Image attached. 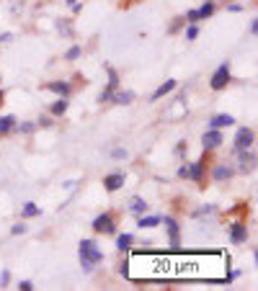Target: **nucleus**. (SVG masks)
I'll list each match as a JSON object with an SVG mask.
<instances>
[{
  "label": "nucleus",
  "instance_id": "nucleus-1",
  "mask_svg": "<svg viewBox=\"0 0 258 291\" xmlns=\"http://www.w3.org/2000/svg\"><path fill=\"white\" fill-rule=\"evenodd\" d=\"M78 255H80V266H83L85 273H90L103 260V253H101V248L93 240H83L80 248H78Z\"/></svg>",
  "mask_w": 258,
  "mask_h": 291
},
{
  "label": "nucleus",
  "instance_id": "nucleus-2",
  "mask_svg": "<svg viewBox=\"0 0 258 291\" xmlns=\"http://www.w3.org/2000/svg\"><path fill=\"white\" fill-rule=\"evenodd\" d=\"M204 165H207V155L199 160V162H194V165H181L178 167V175L181 178H189L194 183H202L204 180Z\"/></svg>",
  "mask_w": 258,
  "mask_h": 291
},
{
  "label": "nucleus",
  "instance_id": "nucleus-3",
  "mask_svg": "<svg viewBox=\"0 0 258 291\" xmlns=\"http://www.w3.org/2000/svg\"><path fill=\"white\" fill-rule=\"evenodd\" d=\"M227 83H230V65L222 62V65L215 70V75H212L209 85H212V90H222V88H227Z\"/></svg>",
  "mask_w": 258,
  "mask_h": 291
},
{
  "label": "nucleus",
  "instance_id": "nucleus-4",
  "mask_svg": "<svg viewBox=\"0 0 258 291\" xmlns=\"http://www.w3.org/2000/svg\"><path fill=\"white\" fill-rule=\"evenodd\" d=\"M93 229L98 235H114V229H116L114 217H111V214H98V217L93 219Z\"/></svg>",
  "mask_w": 258,
  "mask_h": 291
},
{
  "label": "nucleus",
  "instance_id": "nucleus-5",
  "mask_svg": "<svg viewBox=\"0 0 258 291\" xmlns=\"http://www.w3.org/2000/svg\"><path fill=\"white\" fill-rule=\"evenodd\" d=\"M253 140H256L253 129H248V127L238 129V134H235V149H248V147H253Z\"/></svg>",
  "mask_w": 258,
  "mask_h": 291
},
{
  "label": "nucleus",
  "instance_id": "nucleus-6",
  "mask_svg": "<svg viewBox=\"0 0 258 291\" xmlns=\"http://www.w3.org/2000/svg\"><path fill=\"white\" fill-rule=\"evenodd\" d=\"M202 145H204V149H215V147H220V145H222V132H220V129H209V132H204Z\"/></svg>",
  "mask_w": 258,
  "mask_h": 291
},
{
  "label": "nucleus",
  "instance_id": "nucleus-7",
  "mask_svg": "<svg viewBox=\"0 0 258 291\" xmlns=\"http://www.w3.org/2000/svg\"><path fill=\"white\" fill-rule=\"evenodd\" d=\"M121 186H124V173H109V175L103 178V188L109 191V193L119 191Z\"/></svg>",
  "mask_w": 258,
  "mask_h": 291
},
{
  "label": "nucleus",
  "instance_id": "nucleus-8",
  "mask_svg": "<svg viewBox=\"0 0 258 291\" xmlns=\"http://www.w3.org/2000/svg\"><path fill=\"white\" fill-rule=\"evenodd\" d=\"M230 240H233V245H243V242L248 240V227L243 224V222H235L230 227Z\"/></svg>",
  "mask_w": 258,
  "mask_h": 291
},
{
  "label": "nucleus",
  "instance_id": "nucleus-9",
  "mask_svg": "<svg viewBox=\"0 0 258 291\" xmlns=\"http://www.w3.org/2000/svg\"><path fill=\"white\" fill-rule=\"evenodd\" d=\"M165 229H168L171 245H173V248H178V245H181V229H178V224H176L173 217H165Z\"/></svg>",
  "mask_w": 258,
  "mask_h": 291
},
{
  "label": "nucleus",
  "instance_id": "nucleus-10",
  "mask_svg": "<svg viewBox=\"0 0 258 291\" xmlns=\"http://www.w3.org/2000/svg\"><path fill=\"white\" fill-rule=\"evenodd\" d=\"M233 124H235V116H230V114H217L209 121L212 129H225V127H233Z\"/></svg>",
  "mask_w": 258,
  "mask_h": 291
},
{
  "label": "nucleus",
  "instance_id": "nucleus-11",
  "mask_svg": "<svg viewBox=\"0 0 258 291\" xmlns=\"http://www.w3.org/2000/svg\"><path fill=\"white\" fill-rule=\"evenodd\" d=\"M238 152H240V170H243V173H248L251 167H253V162H256L253 149L248 147V149H238Z\"/></svg>",
  "mask_w": 258,
  "mask_h": 291
},
{
  "label": "nucleus",
  "instance_id": "nucleus-12",
  "mask_svg": "<svg viewBox=\"0 0 258 291\" xmlns=\"http://www.w3.org/2000/svg\"><path fill=\"white\" fill-rule=\"evenodd\" d=\"M233 173H235L233 167H227V165H217L215 170H212V178H215L217 183H222V180H230V178H233Z\"/></svg>",
  "mask_w": 258,
  "mask_h": 291
},
{
  "label": "nucleus",
  "instance_id": "nucleus-13",
  "mask_svg": "<svg viewBox=\"0 0 258 291\" xmlns=\"http://www.w3.org/2000/svg\"><path fill=\"white\" fill-rule=\"evenodd\" d=\"M176 85H178L176 80H165V83H163V85H160V88L155 90V93H153V96H150V101H160L163 96H168V93H171V90H176Z\"/></svg>",
  "mask_w": 258,
  "mask_h": 291
},
{
  "label": "nucleus",
  "instance_id": "nucleus-14",
  "mask_svg": "<svg viewBox=\"0 0 258 291\" xmlns=\"http://www.w3.org/2000/svg\"><path fill=\"white\" fill-rule=\"evenodd\" d=\"M111 98H114V103H119V106H127V103L134 101V93H132V90H114Z\"/></svg>",
  "mask_w": 258,
  "mask_h": 291
},
{
  "label": "nucleus",
  "instance_id": "nucleus-15",
  "mask_svg": "<svg viewBox=\"0 0 258 291\" xmlns=\"http://www.w3.org/2000/svg\"><path fill=\"white\" fill-rule=\"evenodd\" d=\"M44 88L52 90V93H59L62 98H67V96H70V83H65V80H62V83H47Z\"/></svg>",
  "mask_w": 258,
  "mask_h": 291
},
{
  "label": "nucleus",
  "instance_id": "nucleus-16",
  "mask_svg": "<svg viewBox=\"0 0 258 291\" xmlns=\"http://www.w3.org/2000/svg\"><path fill=\"white\" fill-rule=\"evenodd\" d=\"M163 219L160 217H145V214H140V219H137V227L140 229H153V227H158Z\"/></svg>",
  "mask_w": 258,
  "mask_h": 291
},
{
  "label": "nucleus",
  "instance_id": "nucleus-17",
  "mask_svg": "<svg viewBox=\"0 0 258 291\" xmlns=\"http://www.w3.org/2000/svg\"><path fill=\"white\" fill-rule=\"evenodd\" d=\"M10 129H16V116H0V137L8 134Z\"/></svg>",
  "mask_w": 258,
  "mask_h": 291
},
{
  "label": "nucleus",
  "instance_id": "nucleus-18",
  "mask_svg": "<svg viewBox=\"0 0 258 291\" xmlns=\"http://www.w3.org/2000/svg\"><path fill=\"white\" fill-rule=\"evenodd\" d=\"M129 211L132 214H145L147 211V201H145V198H140V196H134L132 204H129Z\"/></svg>",
  "mask_w": 258,
  "mask_h": 291
},
{
  "label": "nucleus",
  "instance_id": "nucleus-19",
  "mask_svg": "<svg viewBox=\"0 0 258 291\" xmlns=\"http://www.w3.org/2000/svg\"><path fill=\"white\" fill-rule=\"evenodd\" d=\"M39 214H41V209H39L36 204H26L23 211H21V217H23V219H34V217H39Z\"/></svg>",
  "mask_w": 258,
  "mask_h": 291
},
{
  "label": "nucleus",
  "instance_id": "nucleus-20",
  "mask_svg": "<svg viewBox=\"0 0 258 291\" xmlns=\"http://www.w3.org/2000/svg\"><path fill=\"white\" fill-rule=\"evenodd\" d=\"M132 242H134L132 235H119V237H116V248H119V250H129Z\"/></svg>",
  "mask_w": 258,
  "mask_h": 291
},
{
  "label": "nucleus",
  "instance_id": "nucleus-21",
  "mask_svg": "<svg viewBox=\"0 0 258 291\" xmlns=\"http://www.w3.org/2000/svg\"><path fill=\"white\" fill-rule=\"evenodd\" d=\"M67 106H70V101H67V98H59V101L52 106V114H54V116H62V114L67 111Z\"/></svg>",
  "mask_w": 258,
  "mask_h": 291
},
{
  "label": "nucleus",
  "instance_id": "nucleus-22",
  "mask_svg": "<svg viewBox=\"0 0 258 291\" xmlns=\"http://www.w3.org/2000/svg\"><path fill=\"white\" fill-rule=\"evenodd\" d=\"M196 13H199V21H202V18H209L212 13H215V5H212V3H204L202 8H196Z\"/></svg>",
  "mask_w": 258,
  "mask_h": 291
},
{
  "label": "nucleus",
  "instance_id": "nucleus-23",
  "mask_svg": "<svg viewBox=\"0 0 258 291\" xmlns=\"http://www.w3.org/2000/svg\"><path fill=\"white\" fill-rule=\"evenodd\" d=\"M111 157H114V160H127V157H129V152H127L124 147H116V149L111 152Z\"/></svg>",
  "mask_w": 258,
  "mask_h": 291
},
{
  "label": "nucleus",
  "instance_id": "nucleus-24",
  "mask_svg": "<svg viewBox=\"0 0 258 291\" xmlns=\"http://www.w3.org/2000/svg\"><path fill=\"white\" fill-rule=\"evenodd\" d=\"M80 52H83L80 47H70L67 54H65V59H70V62H72V59H78V57H80Z\"/></svg>",
  "mask_w": 258,
  "mask_h": 291
},
{
  "label": "nucleus",
  "instance_id": "nucleus-25",
  "mask_svg": "<svg viewBox=\"0 0 258 291\" xmlns=\"http://www.w3.org/2000/svg\"><path fill=\"white\" fill-rule=\"evenodd\" d=\"M196 36H199V26H194V23H191V26L186 28V39H189V41H194Z\"/></svg>",
  "mask_w": 258,
  "mask_h": 291
},
{
  "label": "nucleus",
  "instance_id": "nucleus-26",
  "mask_svg": "<svg viewBox=\"0 0 258 291\" xmlns=\"http://www.w3.org/2000/svg\"><path fill=\"white\" fill-rule=\"evenodd\" d=\"M18 129H21V132H23V134H31V132H34V129H36V124H31V121H26V124H21V127H18Z\"/></svg>",
  "mask_w": 258,
  "mask_h": 291
},
{
  "label": "nucleus",
  "instance_id": "nucleus-27",
  "mask_svg": "<svg viewBox=\"0 0 258 291\" xmlns=\"http://www.w3.org/2000/svg\"><path fill=\"white\" fill-rule=\"evenodd\" d=\"M26 232V224H13V229H10V235H23Z\"/></svg>",
  "mask_w": 258,
  "mask_h": 291
},
{
  "label": "nucleus",
  "instance_id": "nucleus-28",
  "mask_svg": "<svg viewBox=\"0 0 258 291\" xmlns=\"http://www.w3.org/2000/svg\"><path fill=\"white\" fill-rule=\"evenodd\" d=\"M186 21H191V23H196V21H199V13H196V8L186 13Z\"/></svg>",
  "mask_w": 258,
  "mask_h": 291
},
{
  "label": "nucleus",
  "instance_id": "nucleus-29",
  "mask_svg": "<svg viewBox=\"0 0 258 291\" xmlns=\"http://www.w3.org/2000/svg\"><path fill=\"white\" fill-rule=\"evenodd\" d=\"M18 289H21V291H31V289H34V284H31V281H21V284H18Z\"/></svg>",
  "mask_w": 258,
  "mask_h": 291
},
{
  "label": "nucleus",
  "instance_id": "nucleus-30",
  "mask_svg": "<svg viewBox=\"0 0 258 291\" xmlns=\"http://www.w3.org/2000/svg\"><path fill=\"white\" fill-rule=\"evenodd\" d=\"M5 284H8V271L0 273V286H5Z\"/></svg>",
  "mask_w": 258,
  "mask_h": 291
},
{
  "label": "nucleus",
  "instance_id": "nucleus-31",
  "mask_svg": "<svg viewBox=\"0 0 258 291\" xmlns=\"http://www.w3.org/2000/svg\"><path fill=\"white\" fill-rule=\"evenodd\" d=\"M65 3H67V5H72V3H78V0H65Z\"/></svg>",
  "mask_w": 258,
  "mask_h": 291
},
{
  "label": "nucleus",
  "instance_id": "nucleus-32",
  "mask_svg": "<svg viewBox=\"0 0 258 291\" xmlns=\"http://www.w3.org/2000/svg\"><path fill=\"white\" fill-rule=\"evenodd\" d=\"M0 103H3V90H0Z\"/></svg>",
  "mask_w": 258,
  "mask_h": 291
},
{
  "label": "nucleus",
  "instance_id": "nucleus-33",
  "mask_svg": "<svg viewBox=\"0 0 258 291\" xmlns=\"http://www.w3.org/2000/svg\"><path fill=\"white\" fill-rule=\"evenodd\" d=\"M0 41H3V36H0Z\"/></svg>",
  "mask_w": 258,
  "mask_h": 291
}]
</instances>
